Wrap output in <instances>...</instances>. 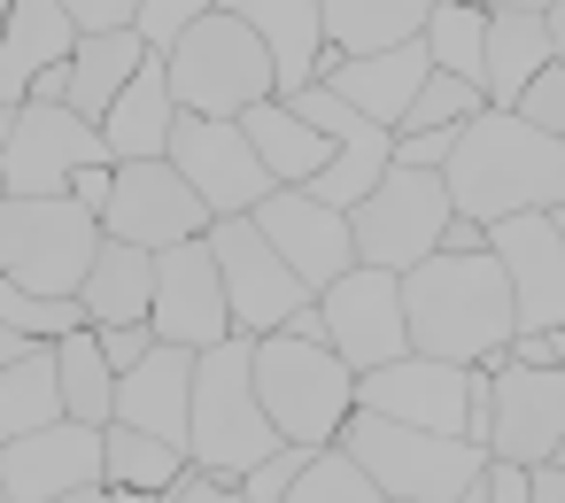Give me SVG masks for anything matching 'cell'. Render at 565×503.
I'll return each mask as SVG.
<instances>
[{"mask_svg": "<svg viewBox=\"0 0 565 503\" xmlns=\"http://www.w3.org/2000/svg\"><path fill=\"white\" fill-rule=\"evenodd\" d=\"M403 318H411V356L457 364V372H503L511 356V279L495 256H426L403 271Z\"/></svg>", "mask_w": 565, "mask_h": 503, "instance_id": "obj_1", "label": "cell"}, {"mask_svg": "<svg viewBox=\"0 0 565 503\" xmlns=\"http://www.w3.org/2000/svg\"><path fill=\"white\" fill-rule=\"evenodd\" d=\"M449 210L472 217V225H503V217H557L565 210V140L503 117V109H480L457 148H449Z\"/></svg>", "mask_w": 565, "mask_h": 503, "instance_id": "obj_2", "label": "cell"}, {"mask_svg": "<svg viewBox=\"0 0 565 503\" xmlns=\"http://www.w3.org/2000/svg\"><path fill=\"white\" fill-rule=\"evenodd\" d=\"M171 71V101L179 117H210V125H241L248 109L279 101V78H271V55L256 47V32L241 24V9H202V24L163 55Z\"/></svg>", "mask_w": 565, "mask_h": 503, "instance_id": "obj_3", "label": "cell"}, {"mask_svg": "<svg viewBox=\"0 0 565 503\" xmlns=\"http://www.w3.org/2000/svg\"><path fill=\"white\" fill-rule=\"evenodd\" d=\"M287 441L271 434L264 403H256V341H225L210 356H194V472L210 480H248L264 457H279Z\"/></svg>", "mask_w": 565, "mask_h": 503, "instance_id": "obj_4", "label": "cell"}, {"mask_svg": "<svg viewBox=\"0 0 565 503\" xmlns=\"http://www.w3.org/2000/svg\"><path fill=\"white\" fill-rule=\"evenodd\" d=\"M256 403H264V418H271L279 441L333 449L341 426L356 418V372L326 341L271 333V341H256Z\"/></svg>", "mask_w": 565, "mask_h": 503, "instance_id": "obj_5", "label": "cell"}, {"mask_svg": "<svg viewBox=\"0 0 565 503\" xmlns=\"http://www.w3.org/2000/svg\"><path fill=\"white\" fill-rule=\"evenodd\" d=\"M102 217L86 202H0V279L40 295V302H78L94 264H102Z\"/></svg>", "mask_w": 565, "mask_h": 503, "instance_id": "obj_6", "label": "cell"}, {"mask_svg": "<svg viewBox=\"0 0 565 503\" xmlns=\"http://www.w3.org/2000/svg\"><path fill=\"white\" fill-rule=\"evenodd\" d=\"M387 503H457L465 488H480L488 449L449 441V434H418V426H387V418H349L333 441Z\"/></svg>", "mask_w": 565, "mask_h": 503, "instance_id": "obj_7", "label": "cell"}, {"mask_svg": "<svg viewBox=\"0 0 565 503\" xmlns=\"http://www.w3.org/2000/svg\"><path fill=\"white\" fill-rule=\"evenodd\" d=\"M109 148L71 109H17L0 125V202H63L86 171H102Z\"/></svg>", "mask_w": 565, "mask_h": 503, "instance_id": "obj_8", "label": "cell"}, {"mask_svg": "<svg viewBox=\"0 0 565 503\" xmlns=\"http://www.w3.org/2000/svg\"><path fill=\"white\" fill-rule=\"evenodd\" d=\"M449 186L441 171H387L380 194L364 210H349V233H356V264L372 271H418L426 256H441V233H449Z\"/></svg>", "mask_w": 565, "mask_h": 503, "instance_id": "obj_9", "label": "cell"}, {"mask_svg": "<svg viewBox=\"0 0 565 503\" xmlns=\"http://www.w3.org/2000/svg\"><path fill=\"white\" fill-rule=\"evenodd\" d=\"M210 256H217L225 310H233V333H241V341H271V333H287V325L318 302V295L279 264V248H271L248 217L217 225V233H210Z\"/></svg>", "mask_w": 565, "mask_h": 503, "instance_id": "obj_10", "label": "cell"}, {"mask_svg": "<svg viewBox=\"0 0 565 503\" xmlns=\"http://www.w3.org/2000/svg\"><path fill=\"white\" fill-rule=\"evenodd\" d=\"M318 333H326V349H333L356 379H364V372H380V364H403V356H411L403 279H395V271L356 264L349 279H333V287L318 295Z\"/></svg>", "mask_w": 565, "mask_h": 503, "instance_id": "obj_11", "label": "cell"}, {"mask_svg": "<svg viewBox=\"0 0 565 503\" xmlns=\"http://www.w3.org/2000/svg\"><path fill=\"white\" fill-rule=\"evenodd\" d=\"M171 171L194 186V202H202L217 225L256 217V210L279 194L271 171L256 163V140H248L241 125H210V117H179V132H171Z\"/></svg>", "mask_w": 565, "mask_h": 503, "instance_id": "obj_12", "label": "cell"}, {"mask_svg": "<svg viewBox=\"0 0 565 503\" xmlns=\"http://www.w3.org/2000/svg\"><path fill=\"white\" fill-rule=\"evenodd\" d=\"M102 233L125 240V248H186V240H210L217 217L194 202V186L171 171V163H117V186L102 202Z\"/></svg>", "mask_w": 565, "mask_h": 503, "instance_id": "obj_13", "label": "cell"}, {"mask_svg": "<svg viewBox=\"0 0 565 503\" xmlns=\"http://www.w3.org/2000/svg\"><path fill=\"white\" fill-rule=\"evenodd\" d=\"M156 349H186V356H210L233 341V310H225V279H217V256L210 240H186V248H163L156 256V318H148Z\"/></svg>", "mask_w": 565, "mask_h": 503, "instance_id": "obj_14", "label": "cell"}, {"mask_svg": "<svg viewBox=\"0 0 565 503\" xmlns=\"http://www.w3.org/2000/svg\"><path fill=\"white\" fill-rule=\"evenodd\" d=\"M472 387H480V372H457V364H434V356H403V364H380V372L356 379V410L387 418V426H418V434L465 441Z\"/></svg>", "mask_w": 565, "mask_h": 503, "instance_id": "obj_15", "label": "cell"}, {"mask_svg": "<svg viewBox=\"0 0 565 503\" xmlns=\"http://www.w3.org/2000/svg\"><path fill=\"white\" fill-rule=\"evenodd\" d=\"M488 256L511 279L519 333H565V233H557V217H503V225H488Z\"/></svg>", "mask_w": 565, "mask_h": 503, "instance_id": "obj_16", "label": "cell"}, {"mask_svg": "<svg viewBox=\"0 0 565 503\" xmlns=\"http://www.w3.org/2000/svg\"><path fill=\"white\" fill-rule=\"evenodd\" d=\"M102 441L94 426H47L24 441H0V503H71L102 488Z\"/></svg>", "mask_w": 565, "mask_h": 503, "instance_id": "obj_17", "label": "cell"}, {"mask_svg": "<svg viewBox=\"0 0 565 503\" xmlns=\"http://www.w3.org/2000/svg\"><path fill=\"white\" fill-rule=\"evenodd\" d=\"M557 449H565V372L557 364H503L488 457L534 472V464H557Z\"/></svg>", "mask_w": 565, "mask_h": 503, "instance_id": "obj_18", "label": "cell"}, {"mask_svg": "<svg viewBox=\"0 0 565 503\" xmlns=\"http://www.w3.org/2000/svg\"><path fill=\"white\" fill-rule=\"evenodd\" d=\"M248 225L279 248V264H287L310 295H326L333 279L356 271V233H349V217L326 210V202H310V194H271Z\"/></svg>", "mask_w": 565, "mask_h": 503, "instance_id": "obj_19", "label": "cell"}, {"mask_svg": "<svg viewBox=\"0 0 565 503\" xmlns=\"http://www.w3.org/2000/svg\"><path fill=\"white\" fill-rule=\"evenodd\" d=\"M241 24L256 32V47L271 55V78H279V101H302L310 86L333 78V55H326V9L318 0H233Z\"/></svg>", "mask_w": 565, "mask_h": 503, "instance_id": "obj_20", "label": "cell"}, {"mask_svg": "<svg viewBox=\"0 0 565 503\" xmlns=\"http://www.w3.org/2000/svg\"><path fill=\"white\" fill-rule=\"evenodd\" d=\"M550 63H557V47H550V9H542V0H495V9H488V71H480V101L511 117V109L526 101V86H534Z\"/></svg>", "mask_w": 565, "mask_h": 503, "instance_id": "obj_21", "label": "cell"}, {"mask_svg": "<svg viewBox=\"0 0 565 503\" xmlns=\"http://www.w3.org/2000/svg\"><path fill=\"white\" fill-rule=\"evenodd\" d=\"M78 55L63 0H9V40H0V117L32 109V86Z\"/></svg>", "mask_w": 565, "mask_h": 503, "instance_id": "obj_22", "label": "cell"}, {"mask_svg": "<svg viewBox=\"0 0 565 503\" xmlns=\"http://www.w3.org/2000/svg\"><path fill=\"white\" fill-rule=\"evenodd\" d=\"M117 426L194 449V356L186 349H156L132 379H117Z\"/></svg>", "mask_w": 565, "mask_h": 503, "instance_id": "obj_23", "label": "cell"}, {"mask_svg": "<svg viewBox=\"0 0 565 503\" xmlns=\"http://www.w3.org/2000/svg\"><path fill=\"white\" fill-rule=\"evenodd\" d=\"M318 9H326V55L372 63V55H403L426 40L434 0H318Z\"/></svg>", "mask_w": 565, "mask_h": 503, "instance_id": "obj_24", "label": "cell"}, {"mask_svg": "<svg viewBox=\"0 0 565 503\" xmlns=\"http://www.w3.org/2000/svg\"><path fill=\"white\" fill-rule=\"evenodd\" d=\"M171 132H179L171 71L148 55L140 78L125 86V101L102 117V148H109V163H171Z\"/></svg>", "mask_w": 565, "mask_h": 503, "instance_id": "obj_25", "label": "cell"}, {"mask_svg": "<svg viewBox=\"0 0 565 503\" xmlns=\"http://www.w3.org/2000/svg\"><path fill=\"white\" fill-rule=\"evenodd\" d=\"M426 78H434L426 47H403V55H372V63H333L326 86H333L356 117H372L380 132H403V117H411V101H418Z\"/></svg>", "mask_w": 565, "mask_h": 503, "instance_id": "obj_26", "label": "cell"}, {"mask_svg": "<svg viewBox=\"0 0 565 503\" xmlns=\"http://www.w3.org/2000/svg\"><path fill=\"white\" fill-rule=\"evenodd\" d=\"M241 132L256 140V163L271 171V186H279V194L318 186V179H326V163H333V140H326L318 125H302V117H295V101H264V109H248V117H241Z\"/></svg>", "mask_w": 565, "mask_h": 503, "instance_id": "obj_27", "label": "cell"}, {"mask_svg": "<svg viewBox=\"0 0 565 503\" xmlns=\"http://www.w3.org/2000/svg\"><path fill=\"white\" fill-rule=\"evenodd\" d=\"M78 310H86L94 333L148 325V318H156V256H148V248H125V240H102V264H94Z\"/></svg>", "mask_w": 565, "mask_h": 503, "instance_id": "obj_28", "label": "cell"}, {"mask_svg": "<svg viewBox=\"0 0 565 503\" xmlns=\"http://www.w3.org/2000/svg\"><path fill=\"white\" fill-rule=\"evenodd\" d=\"M140 63H148V47H140V32H125V40H78V55H71V94H63V109L71 117H86L94 132H102V117L125 101V86L140 78Z\"/></svg>", "mask_w": 565, "mask_h": 503, "instance_id": "obj_29", "label": "cell"}, {"mask_svg": "<svg viewBox=\"0 0 565 503\" xmlns=\"http://www.w3.org/2000/svg\"><path fill=\"white\" fill-rule=\"evenodd\" d=\"M186 472H194L186 449L148 441V434H132V426H109V441H102V488H109V495H179Z\"/></svg>", "mask_w": 565, "mask_h": 503, "instance_id": "obj_30", "label": "cell"}, {"mask_svg": "<svg viewBox=\"0 0 565 503\" xmlns=\"http://www.w3.org/2000/svg\"><path fill=\"white\" fill-rule=\"evenodd\" d=\"M63 418H71V410H63V372H55V349H40V356H24V364L0 372V441L47 434V426H63Z\"/></svg>", "mask_w": 565, "mask_h": 503, "instance_id": "obj_31", "label": "cell"}, {"mask_svg": "<svg viewBox=\"0 0 565 503\" xmlns=\"http://www.w3.org/2000/svg\"><path fill=\"white\" fill-rule=\"evenodd\" d=\"M55 372H63V410H71V426L109 434V426H117V372H109L94 325L71 333V341H55Z\"/></svg>", "mask_w": 565, "mask_h": 503, "instance_id": "obj_32", "label": "cell"}, {"mask_svg": "<svg viewBox=\"0 0 565 503\" xmlns=\"http://www.w3.org/2000/svg\"><path fill=\"white\" fill-rule=\"evenodd\" d=\"M426 63L457 86H480L488 71V9H472V0H434V17H426Z\"/></svg>", "mask_w": 565, "mask_h": 503, "instance_id": "obj_33", "label": "cell"}, {"mask_svg": "<svg viewBox=\"0 0 565 503\" xmlns=\"http://www.w3.org/2000/svg\"><path fill=\"white\" fill-rule=\"evenodd\" d=\"M0 325L24 333V341H40V349H55V341L86 333V310L78 302H40V295H24V287L0 279Z\"/></svg>", "mask_w": 565, "mask_h": 503, "instance_id": "obj_34", "label": "cell"}, {"mask_svg": "<svg viewBox=\"0 0 565 503\" xmlns=\"http://www.w3.org/2000/svg\"><path fill=\"white\" fill-rule=\"evenodd\" d=\"M488 101H480V86H457V78H426L418 86V101H411V117H403V132H465L472 117H480Z\"/></svg>", "mask_w": 565, "mask_h": 503, "instance_id": "obj_35", "label": "cell"}, {"mask_svg": "<svg viewBox=\"0 0 565 503\" xmlns=\"http://www.w3.org/2000/svg\"><path fill=\"white\" fill-rule=\"evenodd\" d=\"M287 503H387V495H380V488H372L341 449H318V464L295 480V495H287Z\"/></svg>", "mask_w": 565, "mask_h": 503, "instance_id": "obj_36", "label": "cell"}, {"mask_svg": "<svg viewBox=\"0 0 565 503\" xmlns=\"http://www.w3.org/2000/svg\"><path fill=\"white\" fill-rule=\"evenodd\" d=\"M202 9H210V0H140V17H132V32H140V47L163 63L194 24H202Z\"/></svg>", "mask_w": 565, "mask_h": 503, "instance_id": "obj_37", "label": "cell"}, {"mask_svg": "<svg viewBox=\"0 0 565 503\" xmlns=\"http://www.w3.org/2000/svg\"><path fill=\"white\" fill-rule=\"evenodd\" d=\"M310 464H318V449H295V441H287L279 457H264V464L241 480V503H287V495H295V480H302Z\"/></svg>", "mask_w": 565, "mask_h": 503, "instance_id": "obj_38", "label": "cell"}, {"mask_svg": "<svg viewBox=\"0 0 565 503\" xmlns=\"http://www.w3.org/2000/svg\"><path fill=\"white\" fill-rule=\"evenodd\" d=\"M511 117L534 125V132H550V140H565V63H550V71L526 86V101H519Z\"/></svg>", "mask_w": 565, "mask_h": 503, "instance_id": "obj_39", "label": "cell"}, {"mask_svg": "<svg viewBox=\"0 0 565 503\" xmlns=\"http://www.w3.org/2000/svg\"><path fill=\"white\" fill-rule=\"evenodd\" d=\"M63 9H71L78 40H125L132 17H140V0H63Z\"/></svg>", "mask_w": 565, "mask_h": 503, "instance_id": "obj_40", "label": "cell"}, {"mask_svg": "<svg viewBox=\"0 0 565 503\" xmlns=\"http://www.w3.org/2000/svg\"><path fill=\"white\" fill-rule=\"evenodd\" d=\"M480 488H488V503H526V472H519V464H495V457H488Z\"/></svg>", "mask_w": 565, "mask_h": 503, "instance_id": "obj_41", "label": "cell"}, {"mask_svg": "<svg viewBox=\"0 0 565 503\" xmlns=\"http://www.w3.org/2000/svg\"><path fill=\"white\" fill-rule=\"evenodd\" d=\"M171 503H241V488L233 480H210V472H186V488Z\"/></svg>", "mask_w": 565, "mask_h": 503, "instance_id": "obj_42", "label": "cell"}, {"mask_svg": "<svg viewBox=\"0 0 565 503\" xmlns=\"http://www.w3.org/2000/svg\"><path fill=\"white\" fill-rule=\"evenodd\" d=\"M526 503H565V464H534L526 472Z\"/></svg>", "mask_w": 565, "mask_h": 503, "instance_id": "obj_43", "label": "cell"}, {"mask_svg": "<svg viewBox=\"0 0 565 503\" xmlns=\"http://www.w3.org/2000/svg\"><path fill=\"white\" fill-rule=\"evenodd\" d=\"M503 364H550V333H511V356Z\"/></svg>", "mask_w": 565, "mask_h": 503, "instance_id": "obj_44", "label": "cell"}, {"mask_svg": "<svg viewBox=\"0 0 565 503\" xmlns=\"http://www.w3.org/2000/svg\"><path fill=\"white\" fill-rule=\"evenodd\" d=\"M24 356H40V341H24V333H9V325H0V372H9V364H24Z\"/></svg>", "mask_w": 565, "mask_h": 503, "instance_id": "obj_45", "label": "cell"}, {"mask_svg": "<svg viewBox=\"0 0 565 503\" xmlns=\"http://www.w3.org/2000/svg\"><path fill=\"white\" fill-rule=\"evenodd\" d=\"M550 47H557V63H565V0H550Z\"/></svg>", "mask_w": 565, "mask_h": 503, "instance_id": "obj_46", "label": "cell"}, {"mask_svg": "<svg viewBox=\"0 0 565 503\" xmlns=\"http://www.w3.org/2000/svg\"><path fill=\"white\" fill-rule=\"evenodd\" d=\"M71 503H117V495H109V488H86V495H71Z\"/></svg>", "mask_w": 565, "mask_h": 503, "instance_id": "obj_47", "label": "cell"}, {"mask_svg": "<svg viewBox=\"0 0 565 503\" xmlns=\"http://www.w3.org/2000/svg\"><path fill=\"white\" fill-rule=\"evenodd\" d=\"M550 364H557V372H565V333H550Z\"/></svg>", "mask_w": 565, "mask_h": 503, "instance_id": "obj_48", "label": "cell"}, {"mask_svg": "<svg viewBox=\"0 0 565 503\" xmlns=\"http://www.w3.org/2000/svg\"><path fill=\"white\" fill-rule=\"evenodd\" d=\"M457 503H488V488H465V495H457Z\"/></svg>", "mask_w": 565, "mask_h": 503, "instance_id": "obj_49", "label": "cell"}, {"mask_svg": "<svg viewBox=\"0 0 565 503\" xmlns=\"http://www.w3.org/2000/svg\"><path fill=\"white\" fill-rule=\"evenodd\" d=\"M0 40H9V0H0Z\"/></svg>", "mask_w": 565, "mask_h": 503, "instance_id": "obj_50", "label": "cell"}, {"mask_svg": "<svg viewBox=\"0 0 565 503\" xmlns=\"http://www.w3.org/2000/svg\"><path fill=\"white\" fill-rule=\"evenodd\" d=\"M557 233H565V210H557Z\"/></svg>", "mask_w": 565, "mask_h": 503, "instance_id": "obj_51", "label": "cell"}, {"mask_svg": "<svg viewBox=\"0 0 565 503\" xmlns=\"http://www.w3.org/2000/svg\"><path fill=\"white\" fill-rule=\"evenodd\" d=\"M557 464H565V449H557Z\"/></svg>", "mask_w": 565, "mask_h": 503, "instance_id": "obj_52", "label": "cell"}, {"mask_svg": "<svg viewBox=\"0 0 565 503\" xmlns=\"http://www.w3.org/2000/svg\"><path fill=\"white\" fill-rule=\"evenodd\" d=\"M0 125H9V117H0Z\"/></svg>", "mask_w": 565, "mask_h": 503, "instance_id": "obj_53", "label": "cell"}]
</instances>
